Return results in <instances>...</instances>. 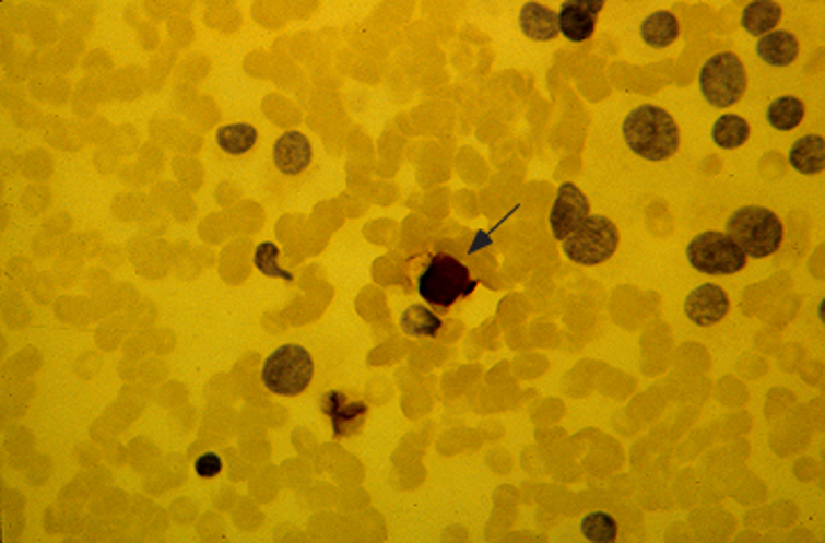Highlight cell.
I'll use <instances>...</instances> for the list:
<instances>
[{
  "instance_id": "cell-1",
  "label": "cell",
  "mask_w": 825,
  "mask_h": 543,
  "mask_svg": "<svg viewBox=\"0 0 825 543\" xmlns=\"http://www.w3.org/2000/svg\"><path fill=\"white\" fill-rule=\"evenodd\" d=\"M622 135L633 154L653 163L672 158L681 145L674 117L658 106L633 108L622 125Z\"/></svg>"
},
{
  "instance_id": "cell-2",
  "label": "cell",
  "mask_w": 825,
  "mask_h": 543,
  "mask_svg": "<svg viewBox=\"0 0 825 543\" xmlns=\"http://www.w3.org/2000/svg\"><path fill=\"white\" fill-rule=\"evenodd\" d=\"M478 280L459 259L436 252L427 257V262L417 273V294L434 308L450 310L459 300L473 296Z\"/></svg>"
},
{
  "instance_id": "cell-3",
  "label": "cell",
  "mask_w": 825,
  "mask_h": 543,
  "mask_svg": "<svg viewBox=\"0 0 825 543\" xmlns=\"http://www.w3.org/2000/svg\"><path fill=\"white\" fill-rule=\"evenodd\" d=\"M727 236L747 257L764 259L780 250L785 241L782 221L764 206L736 209L727 221Z\"/></svg>"
},
{
  "instance_id": "cell-4",
  "label": "cell",
  "mask_w": 825,
  "mask_h": 543,
  "mask_svg": "<svg viewBox=\"0 0 825 543\" xmlns=\"http://www.w3.org/2000/svg\"><path fill=\"white\" fill-rule=\"evenodd\" d=\"M315 379L313 353L300 344H282L262 365V383L278 397H298Z\"/></svg>"
},
{
  "instance_id": "cell-5",
  "label": "cell",
  "mask_w": 825,
  "mask_h": 543,
  "mask_svg": "<svg viewBox=\"0 0 825 543\" xmlns=\"http://www.w3.org/2000/svg\"><path fill=\"white\" fill-rule=\"evenodd\" d=\"M747 87V72L736 54H716L704 62L699 72V90L706 104L714 108H729L743 99Z\"/></svg>"
},
{
  "instance_id": "cell-6",
  "label": "cell",
  "mask_w": 825,
  "mask_h": 543,
  "mask_svg": "<svg viewBox=\"0 0 825 543\" xmlns=\"http://www.w3.org/2000/svg\"><path fill=\"white\" fill-rule=\"evenodd\" d=\"M620 229L610 219L589 216L585 219L567 239L562 241V250L571 262L582 267H599L617 252Z\"/></svg>"
},
{
  "instance_id": "cell-7",
  "label": "cell",
  "mask_w": 825,
  "mask_h": 543,
  "mask_svg": "<svg viewBox=\"0 0 825 543\" xmlns=\"http://www.w3.org/2000/svg\"><path fill=\"white\" fill-rule=\"evenodd\" d=\"M688 264L706 275H734L745 269L747 255L722 232H702L686 248Z\"/></svg>"
},
{
  "instance_id": "cell-8",
  "label": "cell",
  "mask_w": 825,
  "mask_h": 543,
  "mask_svg": "<svg viewBox=\"0 0 825 543\" xmlns=\"http://www.w3.org/2000/svg\"><path fill=\"white\" fill-rule=\"evenodd\" d=\"M315 165V147L310 138L303 131H285L280 133L273 143L271 152V168L269 179L285 186L292 181L303 179Z\"/></svg>"
},
{
  "instance_id": "cell-9",
  "label": "cell",
  "mask_w": 825,
  "mask_h": 543,
  "mask_svg": "<svg viewBox=\"0 0 825 543\" xmlns=\"http://www.w3.org/2000/svg\"><path fill=\"white\" fill-rule=\"evenodd\" d=\"M589 219V200L580 188L571 181H564L557 188L555 204L551 211V229L557 241H564L567 236Z\"/></svg>"
},
{
  "instance_id": "cell-10",
  "label": "cell",
  "mask_w": 825,
  "mask_h": 543,
  "mask_svg": "<svg viewBox=\"0 0 825 543\" xmlns=\"http://www.w3.org/2000/svg\"><path fill=\"white\" fill-rule=\"evenodd\" d=\"M321 413L333 424L335 438L356 436L367 422L369 409L365 401H351L344 392L330 390L321 397Z\"/></svg>"
},
{
  "instance_id": "cell-11",
  "label": "cell",
  "mask_w": 825,
  "mask_h": 543,
  "mask_svg": "<svg viewBox=\"0 0 825 543\" xmlns=\"http://www.w3.org/2000/svg\"><path fill=\"white\" fill-rule=\"evenodd\" d=\"M603 0H564L557 14L559 33L576 44L587 42L594 35L597 16L603 12Z\"/></svg>"
},
{
  "instance_id": "cell-12",
  "label": "cell",
  "mask_w": 825,
  "mask_h": 543,
  "mask_svg": "<svg viewBox=\"0 0 825 543\" xmlns=\"http://www.w3.org/2000/svg\"><path fill=\"white\" fill-rule=\"evenodd\" d=\"M729 296L720 285H702L686 298V317L699 328L714 326L729 315Z\"/></svg>"
},
{
  "instance_id": "cell-13",
  "label": "cell",
  "mask_w": 825,
  "mask_h": 543,
  "mask_svg": "<svg viewBox=\"0 0 825 543\" xmlns=\"http://www.w3.org/2000/svg\"><path fill=\"white\" fill-rule=\"evenodd\" d=\"M216 150L225 161H246L262 143V133L250 122H227L216 131Z\"/></svg>"
},
{
  "instance_id": "cell-14",
  "label": "cell",
  "mask_w": 825,
  "mask_h": 543,
  "mask_svg": "<svg viewBox=\"0 0 825 543\" xmlns=\"http://www.w3.org/2000/svg\"><path fill=\"white\" fill-rule=\"evenodd\" d=\"M800 44L789 31H773L757 42V56L770 67H789L798 60Z\"/></svg>"
},
{
  "instance_id": "cell-15",
  "label": "cell",
  "mask_w": 825,
  "mask_h": 543,
  "mask_svg": "<svg viewBox=\"0 0 825 543\" xmlns=\"http://www.w3.org/2000/svg\"><path fill=\"white\" fill-rule=\"evenodd\" d=\"M521 31L532 42H553L559 35L557 14L541 3H526L521 10Z\"/></svg>"
},
{
  "instance_id": "cell-16",
  "label": "cell",
  "mask_w": 825,
  "mask_h": 543,
  "mask_svg": "<svg viewBox=\"0 0 825 543\" xmlns=\"http://www.w3.org/2000/svg\"><path fill=\"white\" fill-rule=\"evenodd\" d=\"M791 168L800 175H821L825 170V143L823 135L798 138L789 152Z\"/></svg>"
},
{
  "instance_id": "cell-17",
  "label": "cell",
  "mask_w": 825,
  "mask_h": 543,
  "mask_svg": "<svg viewBox=\"0 0 825 543\" xmlns=\"http://www.w3.org/2000/svg\"><path fill=\"white\" fill-rule=\"evenodd\" d=\"M782 19V5L773 3V0H757L750 3L741 14V26L747 35L764 37L775 31L777 23Z\"/></svg>"
},
{
  "instance_id": "cell-18",
  "label": "cell",
  "mask_w": 825,
  "mask_h": 543,
  "mask_svg": "<svg viewBox=\"0 0 825 543\" xmlns=\"http://www.w3.org/2000/svg\"><path fill=\"white\" fill-rule=\"evenodd\" d=\"M679 33V19L672 12H653L640 26V37L651 49H668L676 42Z\"/></svg>"
},
{
  "instance_id": "cell-19",
  "label": "cell",
  "mask_w": 825,
  "mask_h": 543,
  "mask_svg": "<svg viewBox=\"0 0 825 543\" xmlns=\"http://www.w3.org/2000/svg\"><path fill=\"white\" fill-rule=\"evenodd\" d=\"M711 138L720 150H739L747 143L750 125L741 115H722L711 129Z\"/></svg>"
},
{
  "instance_id": "cell-20",
  "label": "cell",
  "mask_w": 825,
  "mask_h": 543,
  "mask_svg": "<svg viewBox=\"0 0 825 543\" xmlns=\"http://www.w3.org/2000/svg\"><path fill=\"white\" fill-rule=\"evenodd\" d=\"M399 326L411 338H436L440 333L443 321L429 308H424V305H411V308L402 312Z\"/></svg>"
},
{
  "instance_id": "cell-21",
  "label": "cell",
  "mask_w": 825,
  "mask_h": 543,
  "mask_svg": "<svg viewBox=\"0 0 825 543\" xmlns=\"http://www.w3.org/2000/svg\"><path fill=\"white\" fill-rule=\"evenodd\" d=\"M766 117H768V125L773 129H777V131H793L800 122H803L805 104L800 102L798 97H780V99H775L768 106Z\"/></svg>"
},
{
  "instance_id": "cell-22",
  "label": "cell",
  "mask_w": 825,
  "mask_h": 543,
  "mask_svg": "<svg viewBox=\"0 0 825 543\" xmlns=\"http://www.w3.org/2000/svg\"><path fill=\"white\" fill-rule=\"evenodd\" d=\"M580 530H582L585 539L592 541V543H610V541H615L617 534H620L615 518H612L610 514H603V511L587 514L580 521Z\"/></svg>"
},
{
  "instance_id": "cell-23",
  "label": "cell",
  "mask_w": 825,
  "mask_h": 543,
  "mask_svg": "<svg viewBox=\"0 0 825 543\" xmlns=\"http://www.w3.org/2000/svg\"><path fill=\"white\" fill-rule=\"evenodd\" d=\"M255 269L267 275V278H275V280H282V282H294V275L280 264V248L275 244H262L257 250H255Z\"/></svg>"
},
{
  "instance_id": "cell-24",
  "label": "cell",
  "mask_w": 825,
  "mask_h": 543,
  "mask_svg": "<svg viewBox=\"0 0 825 543\" xmlns=\"http://www.w3.org/2000/svg\"><path fill=\"white\" fill-rule=\"evenodd\" d=\"M221 472H223L221 457L207 452V455H202V457L196 459V475L200 480H214V477L221 475Z\"/></svg>"
}]
</instances>
